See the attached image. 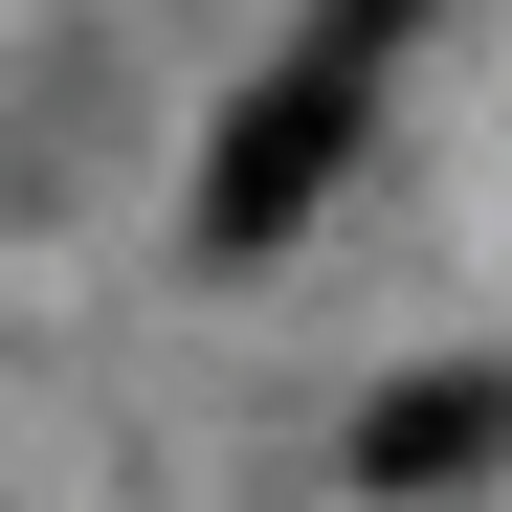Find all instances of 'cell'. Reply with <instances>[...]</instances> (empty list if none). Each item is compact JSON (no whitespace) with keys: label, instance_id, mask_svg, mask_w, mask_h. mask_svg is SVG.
<instances>
[{"label":"cell","instance_id":"cell-1","mask_svg":"<svg viewBox=\"0 0 512 512\" xmlns=\"http://www.w3.org/2000/svg\"><path fill=\"white\" fill-rule=\"evenodd\" d=\"M401 23L423 0H312V45L290 67H245L223 90V134H201V245L223 268H268V245L357 179V134H379V67H401Z\"/></svg>","mask_w":512,"mask_h":512},{"label":"cell","instance_id":"cell-2","mask_svg":"<svg viewBox=\"0 0 512 512\" xmlns=\"http://www.w3.org/2000/svg\"><path fill=\"white\" fill-rule=\"evenodd\" d=\"M490 446H512V379H490V357H423V379L357 401V490H401V512H423V490H468Z\"/></svg>","mask_w":512,"mask_h":512}]
</instances>
